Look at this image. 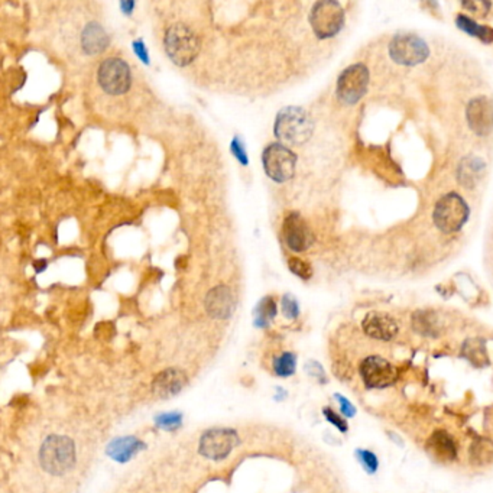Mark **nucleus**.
<instances>
[{
	"label": "nucleus",
	"instance_id": "f257e3e1",
	"mask_svg": "<svg viewBox=\"0 0 493 493\" xmlns=\"http://www.w3.org/2000/svg\"><path fill=\"white\" fill-rule=\"evenodd\" d=\"M77 461L75 444L67 435L51 434L39 449L41 468L52 476H64L74 469Z\"/></svg>",
	"mask_w": 493,
	"mask_h": 493
},
{
	"label": "nucleus",
	"instance_id": "f03ea898",
	"mask_svg": "<svg viewBox=\"0 0 493 493\" xmlns=\"http://www.w3.org/2000/svg\"><path fill=\"white\" fill-rule=\"evenodd\" d=\"M273 130L280 141L291 145H301L313 136L314 122L304 108L289 106L278 113Z\"/></svg>",
	"mask_w": 493,
	"mask_h": 493
},
{
	"label": "nucleus",
	"instance_id": "7ed1b4c3",
	"mask_svg": "<svg viewBox=\"0 0 493 493\" xmlns=\"http://www.w3.org/2000/svg\"><path fill=\"white\" fill-rule=\"evenodd\" d=\"M166 51L171 61L180 67L193 63L200 52V39L196 32L182 22L171 25L166 32Z\"/></svg>",
	"mask_w": 493,
	"mask_h": 493
},
{
	"label": "nucleus",
	"instance_id": "20e7f679",
	"mask_svg": "<svg viewBox=\"0 0 493 493\" xmlns=\"http://www.w3.org/2000/svg\"><path fill=\"white\" fill-rule=\"evenodd\" d=\"M469 206L463 197L450 193L437 201L432 211V220L438 230L450 235L458 232L466 225L469 220Z\"/></svg>",
	"mask_w": 493,
	"mask_h": 493
},
{
	"label": "nucleus",
	"instance_id": "39448f33",
	"mask_svg": "<svg viewBox=\"0 0 493 493\" xmlns=\"http://www.w3.org/2000/svg\"><path fill=\"white\" fill-rule=\"evenodd\" d=\"M310 23L314 34L321 38L336 37L344 25V11L340 4L333 0L317 2L310 13Z\"/></svg>",
	"mask_w": 493,
	"mask_h": 493
},
{
	"label": "nucleus",
	"instance_id": "423d86ee",
	"mask_svg": "<svg viewBox=\"0 0 493 493\" xmlns=\"http://www.w3.org/2000/svg\"><path fill=\"white\" fill-rule=\"evenodd\" d=\"M359 373L368 389H385L398 379V368L379 354L366 356L361 362Z\"/></svg>",
	"mask_w": 493,
	"mask_h": 493
},
{
	"label": "nucleus",
	"instance_id": "0eeeda50",
	"mask_svg": "<svg viewBox=\"0 0 493 493\" xmlns=\"http://www.w3.org/2000/svg\"><path fill=\"white\" fill-rule=\"evenodd\" d=\"M389 56L397 64L413 67L428 58L430 48L418 35L399 34L395 35L389 44Z\"/></svg>",
	"mask_w": 493,
	"mask_h": 493
},
{
	"label": "nucleus",
	"instance_id": "6e6552de",
	"mask_svg": "<svg viewBox=\"0 0 493 493\" xmlns=\"http://www.w3.org/2000/svg\"><path fill=\"white\" fill-rule=\"evenodd\" d=\"M266 175L275 182H285L295 174L297 155L282 144H270L262 155Z\"/></svg>",
	"mask_w": 493,
	"mask_h": 493
},
{
	"label": "nucleus",
	"instance_id": "1a4fd4ad",
	"mask_svg": "<svg viewBox=\"0 0 493 493\" xmlns=\"http://www.w3.org/2000/svg\"><path fill=\"white\" fill-rule=\"evenodd\" d=\"M369 70L363 64H354L347 67L337 80V97L346 104L351 106L358 103L368 92Z\"/></svg>",
	"mask_w": 493,
	"mask_h": 493
},
{
	"label": "nucleus",
	"instance_id": "9d476101",
	"mask_svg": "<svg viewBox=\"0 0 493 493\" xmlns=\"http://www.w3.org/2000/svg\"><path fill=\"white\" fill-rule=\"evenodd\" d=\"M239 444V435L230 428H213L206 431L199 443V451L210 460L226 458Z\"/></svg>",
	"mask_w": 493,
	"mask_h": 493
},
{
	"label": "nucleus",
	"instance_id": "9b49d317",
	"mask_svg": "<svg viewBox=\"0 0 493 493\" xmlns=\"http://www.w3.org/2000/svg\"><path fill=\"white\" fill-rule=\"evenodd\" d=\"M130 68L122 58H107L99 68V83L101 89L112 94H125L130 87Z\"/></svg>",
	"mask_w": 493,
	"mask_h": 493
},
{
	"label": "nucleus",
	"instance_id": "f8f14e48",
	"mask_svg": "<svg viewBox=\"0 0 493 493\" xmlns=\"http://www.w3.org/2000/svg\"><path fill=\"white\" fill-rule=\"evenodd\" d=\"M282 233L288 248L297 254L306 252L314 242L310 226L298 213H291L285 217Z\"/></svg>",
	"mask_w": 493,
	"mask_h": 493
},
{
	"label": "nucleus",
	"instance_id": "ddd939ff",
	"mask_svg": "<svg viewBox=\"0 0 493 493\" xmlns=\"http://www.w3.org/2000/svg\"><path fill=\"white\" fill-rule=\"evenodd\" d=\"M469 127L479 136H487L493 132V101L486 96L475 97L466 108Z\"/></svg>",
	"mask_w": 493,
	"mask_h": 493
},
{
	"label": "nucleus",
	"instance_id": "4468645a",
	"mask_svg": "<svg viewBox=\"0 0 493 493\" xmlns=\"http://www.w3.org/2000/svg\"><path fill=\"white\" fill-rule=\"evenodd\" d=\"M362 330L368 337L373 340L391 342L399 333V324L392 316L387 313L372 311L363 318Z\"/></svg>",
	"mask_w": 493,
	"mask_h": 493
},
{
	"label": "nucleus",
	"instance_id": "2eb2a0df",
	"mask_svg": "<svg viewBox=\"0 0 493 493\" xmlns=\"http://www.w3.org/2000/svg\"><path fill=\"white\" fill-rule=\"evenodd\" d=\"M206 311L211 318L227 320L232 317L236 308V297L233 291L226 285H218L208 291L206 295Z\"/></svg>",
	"mask_w": 493,
	"mask_h": 493
},
{
	"label": "nucleus",
	"instance_id": "dca6fc26",
	"mask_svg": "<svg viewBox=\"0 0 493 493\" xmlns=\"http://www.w3.org/2000/svg\"><path fill=\"white\" fill-rule=\"evenodd\" d=\"M427 450L435 460L443 463L454 461L458 456L456 438L446 430H437L430 435L427 440Z\"/></svg>",
	"mask_w": 493,
	"mask_h": 493
},
{
	"label": "nucleus",
	"instance_id": "f3484780",
	"mask_svg": "<svg viewBox=\"0 0 493 493\" xmlns=\"http://www.w3.org/2000/svg\"><path fill=\"white\" fill-rule=\"evenodd\" d=\"M187 385V376L180 369H167L161 372L154 380V394L158 398L167 399L180 394Z\"/></svg>",
	"mask_w": 493,
	"mask_h": 493
},
{
	"label": "nucleus",
	"instance_id": "a211bd4d",
	"mask_svg": "<svg viewBox=\"0 0 493 493\" xmlns=\"http://www.w3.org/2000/svg\"><path fill=\"white\" fill-rule=\"evenodd\" d=\"M81 46L89 56H97L108 46V35L97 22H90L81 32Z\"/></svg>",
	"mask_w": 493,
	"mask_h": 493
},
{
	"label": "nucleus",
	"instance_id": "6ab92c4d",
	"mask_svg": "<svg viewBox=\"0 0 493 493\" xmlns=\"http://www.w3.org/2000/svg\"><path fill=\"white\" fill-rule=\"evenodd\" d=\"M485 168V162L479 156H466L457 168V180L464 188H475L482 180Z\"/></svg>",
	"mask_w": 493,
	"mask_h": 493
},
{
	"label": "nucleus",
	"instance_id": "aec40b11",
	"mask_svg": "<svg viewBox=\"0 0 493 493\" xmlns=\"http://www.w3.org/2000/svg\"><path fill=\"white\" fill-rule=\"evenodd\" d=\"M142 447V442H139L136 437H120L108 444L107 454L116 461L125 463L130 460L136 453H139Z\"/></svg>",
	"mask_w": 493,
	"mask_h": 493
},
{
	"label": "nucleus",
	"instance_id": "412c9836",
	"mask_svg": "<svg viewBox=\"0 0 493 493\" xmlns=\"http://www.w3.org/2000/svg\"><path fill=\"white\" fill-rule=\"evenodd\" d=\"M414 330L425 337H438L443 332L440 317L434 311H417L413 316Z\"/></svg>",
	"mask_w": 493,
	"mask_h": 493
},
{
	"label": "nucleus",
	"instance_id": "4be33fe9",
	"mask_svg": "<svg viewBox=\"0 0 493 493\" xmlns=\"http://www.w3.org/2000/svg\"><path fill=\"white\" fill-rule=\"evenodd\" d=\"M461 354L468 359L473 366H487L489 365V358H487V350L486 344L480 339H470L466 340L463 347H461Z\"/></svg>",
	"mask_w": 493,
	"mask_h": 493
},
{
	"label": "nucleus",
	"instance_id": "5701e85b",
	"mask_svg": "<svg viewBox=\"0 0 493 493\" xmlns=\"http://www.w3.org/2000/svg\"><path fill=\"white\" fill-rule=\"evenodd\" d=\"M456 25L458 26V28L466 32V34H469L478 39H480L482 42L485 44H492L493 42V30L489 28V26H485V25H479L476 23L473 19H470L469 16H464V15H458L457 19H456Z\"/></svg>",
	"mask_w": 493,
	"mask_h": 493
},
{
	"label": "nucleus",
	"instance_id": "b1692460",
	"mask_svg": "<svg viewBox=\"0 0 493 493\" xmlns=\"http://www.w3.org/2000/svg\"><path fill=\"white\" fill-rule=\"evenodd\" d=\"M470 458L475 464H487L493 458V443L486 438H478L470 447Z\"/></svg>",
	"mask_w": 493,
	"mask_h": 493
},
{
	"label": "nucleus",
	"instance_id": "393cba45",
	"mask_svg": "<svg viewBox=\"0 0 493 493\" xmlns=\"http://www.w3.org/2000/svg\"><path fill=\"white\" fill-rule=\"evenodd\" d=\"M275 316H277V303L273 301L272 297H266L255 308V324L259 327H265Z\"/></svg>",
	"mask_w": 493,
	"mask_h": 493
},
{
	"label": "nucleus",
	"instance_id": "a878e982",
	"mask_svg": "<svg viewBox=\"0 0 493 493\" xmlns=\"http://www.w3.org/2000/svg\"><path fill=\"white\" fill-rule=\"evenodd\" d=\"M297 369V356L291 351H284L273 361V372L280 377H289Z\"/></svg>",
	"mask_w": 493,
	"mask_h": 493
},
{
	"label": "nucleus",
	"instance_id": "bb28decb",
	"mask_svg": "<svg viewBox=\"0 0 493 493\" xmlns=\"http://www.w3.org/2000/svg\"><path fill=\"white\" fill-rule=\"evenodd\" d=\"M288 268L292 273H295L297 277L303 280H310L313 277V269L311 266L299 258H289L288 261Z\"/></svg>",
	"mask_w": 493,
	"mask_h": 493
},
{
	"label": "nucleus",
	"instance_id": "cd10ccee",
	"mask_svg": "<svg viewBox=\"0 0 493 493\" xmlns=\"http://www.w3.org/2000/svg\"><path fill=\"white\" fill-rule=\"evenodd\" d=\"M358 457L368 473L372 475L377 470V466H379L377 457L370 450H358Z\"/></svg>",
	"mask_w": 493,
	"mask_h": 493
},
{
	"label": "nucleus",
	"instance_id": "c85d7f7f",
	"mask_svg": "<svg viewBox=\"0 0 493 493\" xmlns=\"http://www.w3.org/2000/svg\"><path fill=\"white\" fill-rule=\"evenodd\" d=\"M282 313L289 320H294L298 317L299 314V307H298V303H297V299L291 295V294H287L284 295L282 298Z\"/></svg>",
	"mask_w": 493,
	"mask_h": 493
},
{
	"label": "nucleus",
	"instance_id": "c756f323",
	"mask_svg": "<svg viewBox=\"0 0 493 493\" xmlns=\"http://www.w3.org/2000/svg\"><path fill=\"white\" fill-rule=\"evenodd\" d=\"M181 414L178 413H168V414H161L156 417V424L162 428H177L181 424Z\"/></svg>",
	"mask_w": 493,
	"mask_h": 493
},
{
	"label": "nucleus",
	"instance_id": "7c9ffc66",
	"mask_svg": "<svg viewBox=\"0 0 493 493\" xmlns=\"http://www.w3.org/2000/svg\"><path fill=\"white\" fill-rule=\"evenodd\" d=\"M323 414L325 417V420L328 423H332L335 427H337L342 432H346L349 430V425L346 423L344 418H342V416H339L336 411H333L332 408H324L323 409Z\"/></svg>",
	"mask_w": 493,
	"mask_h": 493
},
{
	"label": "nucleus",
	"instance_id": "2f4dec72",
	"mask_svg": "<svg viewBox=\"0 0 493 493\" xmlns=\"http://www.w3.org/2000/svg\"><path fill=\"white\" fill-rule=\"evenodd\" d=\"M463 8L468 9V11H469L470 13H473L475 16L485 18V16L489 13L492 5H490L489 2H464V4H463Z\"/></svg>",
	"mask_w": 493,
	"mask_h": 493
},
{
	"label": "nucleus",
	"instance_id": "473e14b6",
	"mask_svg": "<svg viewBox=\"0 0 493 493\" xmlns=\"http://www.w3.org/2000/svg\"><path fill=\"white\" fill-rule=\"evenodd\" d=\"M230 148H232V154L240 161V163H243V166H246V163H248V156H246L244 146H243V144L240 142L239 138H235V139H233Z\"/></svg>",
	"mask_w": 493,
	"mask_h": 493
},
{
	"label": "nucleus",
	"instance_id": "72a5a7b5",
	"mask_svg": "<svg viewBox=\"0 0 493 493\" xmlns=\"http://www.w3.org/2000/svg\"><path fill=\"white\" fill-rule=\"evenodd\" d=\"M336 398H337V401H339V404H340V409H342V414L344 416V417H353L354 414H356V408L351 405V402L346 398V397H343V395H336Z\"/></svg>",
	"mask_w": 493,
	"mask_h": 493
},
{
	"label": "nucleus",
	"instance_id": "f704fd0d",
	"mask_svg": "<svg viewBox=\"0 0 493 493\" xmlns=\"http://www.w3.org/2000/svg\"><path fill=\"white\" fill-rule=\"evenodd\" d=\"M133 49H135V52H136V56H138L145 64L149 63V60H148V52H146V48H145V45H144L142 41H136V42L133 44Z\"/></svg>",
	"mask_w": 493,
	"mask_h": 493
},
{
	"label": "nucleus",
	"instance_id": "c9c22d12",
	"mask_svg": "<svg viewBox=\"0 0 493 493\" xmlns=\"http://www.w3.org/2000/svg\"><path fill=\"white\" fill-rule=\"evenodd\" d=\"M120 8H122L123 13H130L132 9L135 8V4H133V2H122V4H120Z\"/></svg>",
	"mask_w": 493,
	"mask_h": 493
},
{
	"label": "nucleus",
	"instance_id": "e433bc0d",
	"mask_svg": "<svg viewBox=\"0 0 493 493\" xmlns=\"http://www.w3.org/2000/svg\"><path fill=\"white\" fill-rule=\"evenodd\" d=\"M34 266H35L37 272H41V270H44V269H45L46 262H45V261H38V262H35V263H34Z\"/></svg>",
	"mask_w": 493,
	"mask_h": 493
}]
</instances>
